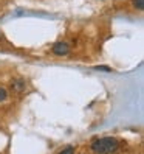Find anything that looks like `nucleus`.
<instances>
[{"mask_svg": "<svg viewBox=\"0 0 144 154\" xmlns=\"http://www.w3.org/2000/svg\"><path fill=\"white\" fill-rule=\"evenodd\" d=\"M92 149L96 154H112L118 149V140L113 137H102L92 143Z\"/></svg>", "mask_w": 144, "mask_h": 154, "instance_id": "obj_1", "label": "nucleus"}, {"mask_svg": "<svg viewBox=\"0 0 144 154\" xmlns=\"http://www.w3.org/2000/svg\"><path fill=\"white\" fill-rule=\"evenodd\" d=\"M68 51H70V47L65 42H57V44H54V47H53V53H56L57 56H64Z\"/></svg>", "mask_w": 144, "mask_h": 154, "instance_id": "obj_2", "label": "nucleus"}, {"mask_svg": "<svg viewBox=\"0 0 144 154\" xmlns=\"http://www.w3.org/2000/svg\"><path fill=\"white\" fill-rule=\"evenodd\" d=\"M59 154H75V148L73 146H67V148H64Z\"/></svg>", "mask_w": 144, "mask_h": 154, "instance_id": "obj_3", "label": "nucleus"}, {"mask_svg": "<svg viewBox=\"0 0 144 154\" xmlns=\"http://www.w3.org/2000/svg\"><path fill=\"white\" fill-rule=\"evenodd\" d=\"M135 6H137L138 8V10H143V8H144V0H135Z\"/></svg>", "mask_w": 144, "mask_h": 154, "instance_id": "obj_4", "label": "nucleus"}, {"mask_svg": "<svg viewBox=\"0 0 144 154\" xmlns=\"http://www.w3.org/2000/svg\"><path fill=\"white\" fill-rule=\"evenodd\" d=\"M5 98H6V90L3 87H0V101H3Z\"/></svg>", "mask_w": 144, "mask_h": 154, "instance_id": "obj_5", "label": "nucleus"}]
</instances>
